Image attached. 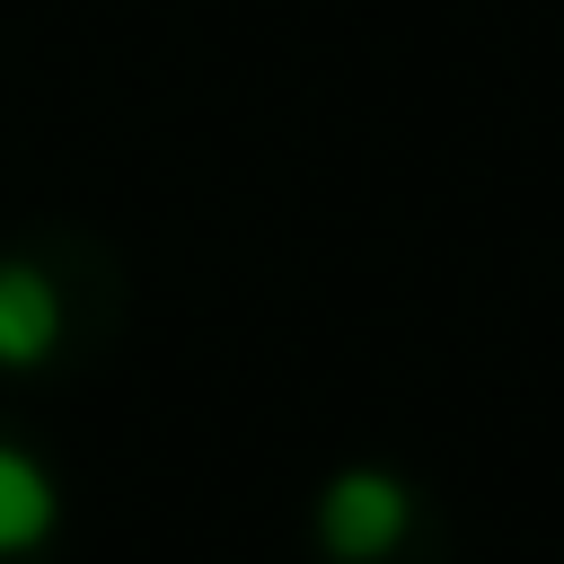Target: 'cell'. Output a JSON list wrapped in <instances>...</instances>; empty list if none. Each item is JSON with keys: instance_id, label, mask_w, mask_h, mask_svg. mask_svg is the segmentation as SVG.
Segmentation results:
<instances>
[{"instance_id": "1", "label": "cell", "mask_w": 564, "mask_h": 564, "mask_svg": "<svg viewBox=\"0 0 564 564\" xmlns=\"http://www.w3.org/2000/svg\"><path fill=\"white\" fill-rule=\"evenodd\" d=\"M405 538V485L397 476H335L326 502H317V546L335 564H379L388 546Z\"/></svg>"}, {"instance_id": "2", "label": "cell", "mask_w": 564, "mask_h": 564, "mask_svg": "<svg viewBox=\"0 0 564 564\" xmlns=\"http://www.w3.org/2000/svg\"><path fill=\"white\" fill-rule=\"evenodd\" d=\"M70 344V317H62V282L35 247L0 256V361L9 370H35Z\"/></svg>"}, {"instance_id": "3", "label": "cell", "mask_w": 564, "mask_h": 564, "mask_svg": "<svg viewBox=\"0 0 564 564\" xmlns=\"http://www.w3.org/2000/svg\"><path fill=\"white\" fill-rule=\"evenodd\" d=\"M44 529H53V485H44V467L0 441V564H26V555L44 546Z\"/></svg>"}]
</instances>
